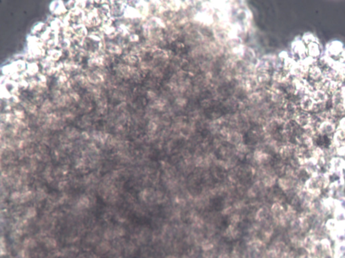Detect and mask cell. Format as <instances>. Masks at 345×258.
<instances>
[{"mask_svg": "<svg viewBox=\"0 0 345 258\" xmlns=\"http://www.w3.org/2000/svg\"><path fill=\"white\" fill-rule=\"evenodd\" d=\"M11 68L14 73L18 72L20 71H23L26 68V65L25 61L22 60H18L12 63L11 65Z\"/></svg>", "mask_w": 345, "mask_h": 258, "instance_id": "5", "label": "cell"}, {"mask_svg": "<svg viewBox=\"0 0 345 258\" xmlns=\"http://www.w3.org/2000/svg\"><path fill=\"white\" fill-rule=\"evenodd\" d=\"M48 55L52 61H57L60 58L61 55H62V53H61V51L59 50L51 49L48 51Z\"/></svg>", "mask_w": 345, "mask_h": 258, "instance_id": "11", "label": "cell"}, {"mask_svg": "<svg viewBox=\"0 0 345 258\" xmlns=\"http://www.w3.org/2000/svg\"><path fill=\"white\" fill-rule=\"evenodd\" d=\"M14 113L16 117H17V119H19V120H21V119H23L24 117V111L21 110H15Z\"/></svg>", "mask_w": 345, "mask_h": 258, "instance_id": "29", "label": "cell"}, {"mask_svg": "<svg viewBox=\"0 0 345 258\" xmlns=\"http://www.w3.org/2000/svg\"><path fill=\"white\" fill-rule=\"evenodd\" d=\"M118 32L123 36H125L129 34L128 28H127L125 25H124V24H121V25L119 26Z\"/></svg>", "mask_w": 345, "mask_h": 258, "instance_id": "23", "label": "cell"}, {"mask_svg": "<svg viewBox=\"0 0 345 258\" xmlns=\"http://www.w3.org/2000/svg\"><path fill=\"white\" fill-rule=\"evenodd\" d=\"M87 79L90 82H92L93 84H98L104 81V77L102 73L95 72L88 75Z\"/></svg>", "mask_w": 345, "mask_h": 258, "instance_id": "3", "label": "cell"}, {"mask_svg": "<svg viewBox=\"0 0 345 258\" xmlns=\"http://www.w3.org/2000/svg\"><path fill=\"white\" fill-rule=\"evenodd\" d=\"M124 59L126 61L127 63H128L130 64H134V63H136L137 61H138L137 57L134 55L133 54H130V55H125L124 57Z\"/></svg>", "mask_w": 345, "mask_h": 258, "instance_id": "18", "label": "cell"}, {"mask_svg": "<svg viewBox=\"0 0 345 258\" xmlns=\"http://www.w3.org/2000/svg\"><path fill=\"white\" fill-rule=\"evenodd\" d=\"M36 214V210L35 209L33 208H30L28 210H27V212H26V215L28 217H29V218H32V217L35 216Z\"/></svg>", "mask_w": 345, "mask_h": 258, "instance_id": "30", "label": "cell"}, {"mask_svg": "<svg viewBox=\"0 0 345 258\" xmlns=\"http://www.w3.org/2000/svg\"><path fill=\"white\" fill-rule=\"evenodd\" d=\"M202 248H203L204 250L210 251V249H212V247H213V244L211 242H209V241H204L202 242Z\"/></svg>", "mask_w": 345, "mask_h": 258, "instance_id": "24", "label": "cell"}, {"mask_svg": "<svg viewBox=\"0 0 345 258\" xmlns=\"http://www.w3.org/2000/svg\"><path fill=\"white\" fill-rule=\"evenodd\" d=\"M140 16V14L139 13L137 9H135L134 7H132L128 6L124 10V16L125 18H136L139 17Z\"/></svg>", "mask_w": 345, "mask_h": 258, "instance_id": "4", "label": "cell"}, {"mask_svg": "<svg viewBox=\"0 0 345 258\" xmlns=\"http://www.w3.org/2000/svg\"><path fill=\"white\" fill-rule=\"evenodd\" d=\"M309 72L310 76L315 80H317L319 78L320 76H322V72L320 70V69L316 66V65H313L311 68L309 69Z\"/></svg>", "mask_w": 345, "mask_h": 258, "instance_id": "9", "label": "cell"}, {"mask_svg": "<svg viewBox=\"0 0 345 258\" xmlns=\"http://www.w3.org/2000/svg\"><path fill=\"white\" fill-rule=\"evenodd\" d=\"M1 96L2 99L4 98V99H9L11 97H12L11 95V93H10L9 91H7V88L4 87L3 85H2V87H1Z\"/></svg>", "mask_w": 345, "mask_h": 258, "instance_id": "20", "label": "cell"}, {"mask_svg": "<svg viewBox=\"0 0 345 258\" xmlns=\"http://www.w3.org/2000/svg\"><path fill=\"white\" fill-rule=\"evenodd\" d=\"M69 45H70V41H69V40L67 38H65L62 42H61V47H62L63 49H66V48H69Z\"/></svg>", "mask_w": 345, "mask_h": 258, "instance_id": "31", "label": "cell"}, {"mask_svg": "<svg viewBox=\"0 0 345 258\" xmlns=\"http://www.w3.org/2000/svg\"><path fill=\"white\" fill-rule=\"evenodd\" d=\"M307 51L312 57L318 56L319 55V49L318 45L316 43H310L308 45Z\"/></svg>", "mask_w": 345, "mask_h": 258, "instance_id": "7", "label": "cell"}, {"mask_svg": "<svg viewBox=\"0 0 345 258\" xmlns=\"http://www.w3.org/2000/svg\"><path fill=\"white\" fill-rule=\"evenodd\" d=\"M39 71V67L36 63H32L27 65V70L26 73L30 76H33L36 74Z\"/></svg>", "mask_w": 345, "mask_h": 258, "instance_id": "10", "label": "cell"}, {"mask_svg": "<svg viewBox=\"0 0 345 258\" xmlns=\"http://www.w3.org/2000/svg\"><path fill=\"white\" fill-rule=\"evenodd\" d=\"M58 2H59V1H53V2H51V3L50 4V6H49V9H50L51 12H54L57 5H58V4H57V3H58Z\"/></svg>", "mask_w": 345, "mask_h": 258, "instance_id": "34", "label": "cell"}, {"mask_svg": "<svg viewBox=\"0 0 345 258\" xmlns=\"http://www.w3.org/2000/svg\"><path fill=\"white\" fill-rule=\"evenodd\" d=\"M69 96H70L72 99H74L76 101H78L80 100V96L78 95L76 92H71L69 94Z\"/></svg>", "mask_w": 345, "mask_h": 258, "instance_id": "37", "label": "cell"}, {"mask_svg": "<svg viewBox=\"0 0 345 258\" xmlns=\"http://www.w3.org/2000/svg\"><path fill=\"white\" fill-rule=\"evenodd\" d=\"M316 104L317 103L310 96H304L301 100V108L305 111L314 110Z\"/></svg>", "mask_w": 345, "mask_h": 258, "instance_id": "1", "label": "cell"}, {"mask_svg": "<svg viewBox=\"0 0 345 258\" xmlns=\"http://www.w3.org/2000/svg\"><path fill=\"white\" fill-rule=\"evenodd\" d=\"M342 44L339 42H333L329 48V51L332 55H337L343 49Z\"/></svg>", "mask_w": 345, "mask_h": 258, "instance_id": "8", "label": "cell"}, {"mask_svg": "<svg viewBox=\"0 0 345 258\" xmlns=\"http://www.w3.org/2000/svg\"><path fill=\"white\" fill-rule=\"evenodd\" d=\"M75 80L80 85L83 86V87H88V86H89V84H88L89 81L88 80L87 78H86V77H85L83 76H81V75L77 76L76 77H75Z\"/></svg>", "mask_w": 345, "mask_h": 258, "instance_id": "15", "label": "cell"}, {"mask_svg": "<svg viewBox=\"0 0 345 258\" xmlns=\"http://www.w3.org/2000/svg\"><path fill=\"white\" fill-rule=\"evenodd\" d=\"M31 80V81L29 83H28V84H29V86H28V87H29V88H30L31 90L34 89V88H36V87H38V84H39V82H38L36 81L35 79H32V80Z\"/></svg>", "mask_w": 345, "mask_h": 258, "instance_id": "32", "label": "cell"}, {"mask_svg": "<svg viewBox=\"0 0 345 258\" xmlns=\"http://www.w3.org/2000/svg\"><path fill=\"white\" fill-rule=\"evenodd\" d=\"M66 11H67V10H66V8H65V5L64 4L63 2L59 1V4L57 5L56 9L55 10L54 12H53V14H55L56 15H61V14H65V12H66Z\"/></svg>", "mask_w": 345, "mask_h": 258, "instance_id": "13", "label": "cell"}, {"mask_svg": "<svg viewBox=\"0 0 345 258\" xmlns=\"http://www.w3.org/2000/svg\"><path fill=\"white\" fill-rule=\"evenodd\" d=\"M75 3V7L80 10H83L86 7V1H76Z\"/></svg>", "mask_w": 345, "mask_h": 258, "instance_id": "28", "label": "cell"}, {"mask_svg": "<svg viewBox=\"0 0 345 258\" xmlns=\"http://www.w3.org/2000/svg\"><path fill=\"white\" fill-rule=\"evenodd\" d=\"M107 50L110 53H115V54H117V55H120L122 52L121 49L120 47L117 45H115L113 43L108 44Z\"/></svg>", "mask_w": 345, "mask_h": 258, "instance_id": "12", "label": "cell"}, {"mask_svg": "<svg viewBox=\"0 0 345 258\" xmlns=\"http://www.w3.org/2000/svg\"><path fill=\"white\" fill-rule=\"evenodd\" d=\"M340 126L342 130L345 131V118H343L340 122Z\"/></svg>", "mask_w": 345, "mask_h": 258, "instance_id": "40", "label": "cell"}, {"mask_svg": "<svg viewBox=\"0 0 345 258\" xmlns=\"http://www.w3.org/2000/svg\"><path fill=\"white\" fill-rule=\"evenodd\" d=\"M157 125H156L154 123H150V124H149V128L150 130L151 131H154L156 129H157Z\"/></svg>", "mask_w": 345, "mask_h": 258, "instance_id": "39", "label": "cell"}, {"mask_svg": "<svg viewBox=\"0 0 345 258\" xmlns=\"http://www.w3.org/2000/svg\"><path fill=\"white\" fill-rule=\"evenodd\" d=\"M89 65H98V66H101V65H103L105 64V60L103 58H102L101 57H94V58L90 59L88 61V63H90Z\"/></svg>", "mask_w": 345, "mask_h": 258, "instance_id": "14", "label": "cell"}, {"mask_svg": "<svg viewBox=\"0 0 345 258\" xmlns=\"http://www.w3.org/2000/svg\"><path fill=\"white\" fill-rule=\"evenodd\" d=\"M52 107V105H51V103L49 102V101L47 100L45 101L44 103H43V105H42V107H41V110H43V112L45 113H47L48 112L49 110H50Z\"/></svg>", "mask_w": 345, "mask_h": 258, "instance_id": "21", "label": "cell"}, {"mask_svg": "<svg viewBox=\"0 0 345 258\" xmlns=\"http://www.w3.org/2000/svg\"><path fill=\"white\" fill-rule=\"evenodd\" d=\"M64 68L66 69L68 71H74L77 69L78 66L76 64L73 63H64Z\"/></svg>", "mask_w": 345, "mask_h": 258, "instance_id": "25", "label": "cell"}, {"mask_svg": "<svg viewBox=\"0 0 345 258\" xmlns=\"http://www.w3.org/2000/svg\"><path fill=\"white\" fill-rule=\"evenodd\" d=\"M22 105L31 113H35L36 111V106L32 103H28V102H23Z\"/></svg>", "mask_w": 345, "mask_h": 258, "instance_id": "17", "label": "cell"}, {"mask_svg": "<svg viewBox=\"0 0 345 258\" xmlns=\"http://www.w3.org/2000/svg\"><path fill=\"white\" fill-rule=\"evenodd\" d=\"M39 82H44V83L47 82V78L44 75L39 74Z\"/></svg>", "mask_w": 345, "mask_h": 258, "instance_id": "38", "label": "cell"}, {"mask_svg": "<svg viewBox=\"0 0 345 258\" xmlns=\"http://www.w3.org/2000/svg\"><path fill=\"white\" fill-rule=\"evenodd\" d=\"M57 71V68L53 66V67H51V68H49L47 69V73L49 76H51V75L53 74V73H55Z\"/></svg>", "mask_w": 345, "mask_h": 258, "instance_id": "35", "label": "cell"}, {"mask_svg": "<svg viewBox=\"0 0 345 258\" xmlns=\"http://www.w3.org/2000/svg\"><path fill=\"white\" fill-rule=\"evenodd\" d=\"M318 129L319 131V132L322 135L330 134L334 131L335 126L334 124H332L331 121H324L323 123H322V124L319 125Z\"/></svg>", "mask_w": 345, "mask_h": 258, "instance_id": "2", "label": "cell"}, {"mask_svg": "<svg viewBox=\"0 0 345 258\" xmlns=\"http://www.w3.org/2000/svg\"><path fill=\"white\" fill-rule=\"evenodd\" d=\"M129 39L131 42H137L139 40V36L137 35H132L130 36Z\"/></svg>", "mask_w": 345, "mask_h": 258, "instance_id": "36", "label": "cell"}, {"mask_svg": "<svg viewBox=\"0 0 345 258\" xmlns=\"http://www.w3.org/2000/svg\"><path fill=\"white\" fill-rule=\"evenodd\" d=\"M57 43H58V40H57V38L55 39L49 40L47 42V47L49 49L55 48L57 45Z\"/></svg>", "mask_w": 345, "mask_h": 258, "instance_id": "26", "label": "cell"}, {"mask_svg": "<svg viewBox=\"0 0 345 258\" xmlns=\"http://www.w3.org/2000/svg\"><path fill=\"white\" fill-rule=\"evenodd\" d=\"M28 86H29V84H28V83L27 82H26L24 80H22L18 83V87H20V88H22V89L26 88L28 87Z\"/></svg>", "mask_w": 345, "mask_h": 258, "instance_id": "33", "label": "cell"}, {"mask_svg": "<svg viewBox=\"0 0 345 258\" xmlns=\"http://www.w3.org/2000/svg\"><path fill=\"white\" fill-rule=\"evenodd\" d=\"M62 26H63V23L58 19H55L54 20H53L51 23V28L55 32L58 31L59 30V28Z\"/></svg>", "mask_w": 345, "mask_h": 258, "instance_id": "16", "label": "cell"}, {"mask_svg": "<svg viewBox=\"0 0 345 258\" xmlns=\"http://www.w3.org/2000/svg\"><path fill=\"white\" fill-rule=\"evenodd\" d=\"M74 33H75V30L73 28V27L65 26L64 30V34L65 37H66L67 39H68V37H70V36H72V35H73Z\"/></svg>", "mask_w": 345, "mask_h": 258, "instance_id": "19", "label": "cell"}, {"mask_svg": "<svg viewBox=\"0 0 345 258\" xmlns=\"http://www.w3.org/2000/svg\"><path fill=\"white\" fill-rule=\"evenodd\" d=\"M118 68L119 71L121 73V74L125 77H130V75H132L134 72V68L129 66L128 65H120Z\"/></svg>", "mask_w": 345, "mask_h": 258, "instance_id": "6", "label": "cell"}, {"mask_svg": "<svg viewBox=\"0 0 345 258\" xmlns=\"http://www.w3.org/2000/svg\"><path fill=\"white\" fill-rule=\"evenodd\" d=\"M44 26V23L43 22H39L38 24H36V25L34 26V28L32 29V32H33V33H36V32H37L40 30H42V28Z\"/></svg>", "mask_w": 345, "mask_h": 258, "instance_id": "27", "label": "cell"}, {"mask_svg": "<svg viewBox=\"0 0 345 258\" xmlns=\"http://www.w3.org/2000/svg\"><path fill=\"white\" fill-rule=\"evenodd\" d=\"M51 33V28H48L41 35V36H40V39L43 40H48L49 38H50Z\"/></svg>", "mask_w": 345, "mask_h": 258, "instance_id": "22", "label": "cell"}]
</instances>
